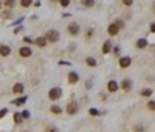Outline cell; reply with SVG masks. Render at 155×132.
Returning a JSON list of instances; mask_svg holds the SVG:
<instances>
[{"label":"cell","instance_id":"cell-9","mask_svg":"<svg viewBox=\"0 0 155 132\" xmlns=\"http://www.w3.org/2000/svg\"><path fill=\"white\" fill-rule=\"evenodd\" d=\"M121 89H123L124 92H129V90L132 89V81L130 79H123V81H121Z\"/></svg>","mask_w":155,"mask_h":132},{"label":"cell","instance_id":"cell-35","mask_svg":"<svg viewBox=\"0 0 155 132\" xmlns=\"http://www.w3.org/2000/svg\"><path fill=\"white\" fill-rule=\"evenodd\" d=\"M2 5H3V3H2V2H0V9H2Z\"/></svg>","mask_w":155,"mask_h":132},{"label":"cell","instance_id":"cell-10","mask_svg":"<svg viewBox=\"0 0 155 132\" xmlns=\"http://www.w3.org/2000/svg\"><path fill=\"white\" fill-rule=\"evenodd\" d=\"M118 89H119V86H118V82H116V81H113V79H112V81L107 82V90H109V92H116Z\"/></svg>","mask_w":155,"mask_h":132},{"label":"cell","instance_id":"cell-14","mask_svg":"<svg viewBox=\"0 0 155 132\" xmlns=\"http://www.w3.org/2000/svg\"><path fill=\"white\" fill-rule=\"evenodd\" d=\"M110 51H112V42H110V40H105L104 47H103V53H104V55H109Z\"/></svg>","mask_w":155,"mask_h":132},{"label":"cell","instance_id":"cell-13","mask_svg":"<svg viewBox=\"0 0 155 132\" xmlns=\"http://www.w3.org/2000/svg\"><path fill=\"white\" fill-rule=\"evenodd\" d=\"M34 44L37 45L39 48H44V47H47V40H45V37L42 36V37H37V39H34Z\"/></svg>","mask_w":155,"mask_h":132},{"label":"cell","instance_id":"cell-26","mask_svg":"<svg viewBox=\"0 0 155 132\" xmlns=\"http://www.w3.org/2000/svg\"><path fill=\"white\" fill-rule=\"evenodd\" d=\"M147 109H149V110H154V109H155V103H154L152 100H150L149 103H147Z\"/></svg>","mask_w":155,"mask_h":132},{"label":"cell","instance_id":"cell-25","mask_svg":"<svg viewBox=\"0 0 155 132\" xmlns=\"http://www.w3.org/2000/svg\"><path fill=\"white\" fill-rule=\"evenodd\" d=\"M89 114L92 115V117H96V115H99V110H98V109H90Z\"/></svg>","mask_w":155,"mask_h":132},{"label":"cell","instance_id":"cell-3","mask_svg":"<svg viewBox=\"0 0 155 132\" xmlns=\"http://www.w3.org/2000/svg\"><path fill=\"white\" fill-rule=\"evenodd\" d=\"M79 31H81V28H79V24H76V22H71V24H68V26H67V33H68L70 36H78Z\"/></svg>","mask_w":155,"mask_h":132},{"label":"cell","instance_id":"cell-18","mask_svg":"<svg viewBox=\"0 0 155 132\" xmlns=\"http://www.w3.org/2000/svg\"><path fill=\"white\" fill-rule=\"evenodd\" d=\"M25 103H26V96H20V98H17V100L13 101V104H16V106H22Z\"/></svg>","mask_w":155,"mask_h":132},{"label":"cell","instance_id":"cell-16","mask_svg":"<svg viewBox=\"0 0 155 132\" xmlns=\"http://www.w3.org/2000/svg\"><path fill=\"white\" fill-rule=\"evenodd\" d=\"M147 45H149V44H147V40H146V39H138V40H137V48H140V50L146 48Z\"/></svg>","mask_w":155,"mask_h":132},{"label":"cell","instance_id":"cell-28","mask_svg":"<svg viewBox=\"0 0 155 132\" xmlns=\"http://www.w3.org/2000/svg\"><path fill=\"white\" fill-rule=\"evenodd\" d=\"M59 3H60L62 6H65V8H67V6L70 5V0H59Z\"/></svg>","mask_w":155,"mask_h":132},{"label":"cell","instance_id":"cell-31","mask_svg":"<svg viewBox=\"0 0 155 132\" xmlns=\"http://www.w3.org/2000/svg\"><path fill=\"white\" fill-rule=\"evenodd\" d=\"M28 117H30V114H28V112H22V118H28Z\"/></svg>","mask_w":155,"mask_h":132},{"label":"cell","instance_id":"cell-6","mask_svg":"<svg viewBox=\"0 0 155 132\" xmlns=\"http://www.w3.org/2000/svg\"><path fill=\"white\" fill-rule=\"evenodd\" d=\"M118 64H119L121 69H127V67H129L130 64H132V59L129 58V56H123V58H119Z\"/></svg>","mask_w":155,"mask_h":132},{"label":"cell","instance_id":"cell-29","mask_svg":"<svg viewBox=\"0 0 155 132\" xmlns=\"http://www.w3.org/2000/svg\"><path fill=\"white\" fill-rule=\"evenodd\" d=\"M6 112H8V110H6V109H3V110H0V118H3V117L6 115Z\"/></svg>","mask_w":155,"mask_h":132},{"label":"cell","instance_id":"cell-12","mask_svg":"<svg viewBox=\"0 0 155 132\" xmlns=\"http://www.w3.org/2000/svg\"><path fill=\"white\" fill-rule=\"evenodd\" d=\"M118 31H119V30H118V26H116L115 24H110V25H109L107 33H109L110 36H116V34H118Z\"/></svg>","mask_w":155,"mask_h":132},{"label":"cell","instance_id":"cell-20","mask_svg":"<svg viewBox=\"0 0 155 132\" xmlns=\"http://www.w3.org/2000/svg\"><path fill=\"white\" fill-rule=\"evenodd\" d=\"M82 5L85 8H93L95 6V0H82Z\"/></svg>","mask_w":155,"mask_h":132},{"label":"cell","instance_id":"cell-19","mask_svg":"<svg viewBox=\"0 0 155 132\" xmlns=\"http://www.w3.org/2000/svg\"><path fill=\"white\" fill-rule=\"evenodd\" d=\"M3 3H5V6H6L8 9H13L14 6H16V0H5Z\"/></svg>","mask_w":155,"mask_h":132},{"label":"cell","instance_id":"cell-11","mask_svg":"<svg viewBox=\"0 0 155 132\" xmlns=\"http://www.w3.org/2000/svg\"><path fill=\"white\" fill-rule=\"evenodd\" d=\"M23 90H25V86L22 84V82H17V84H14V87H13V92L16 93V95L23 93Z\"/></svg>","mask_w":155,"mask_h":132},{"label":"cell","instance_id":"cell-34","mask_svg":"<svg viewBox=\"0 0 155 132\" xmlns=\"http://www.w3.org/2000/svg\"><path fill=\"white\" fill-rule=\"evenodd\" d=\"M135 131H138V132H141V131H143V127H141V126H137V127H135Z\"/></svg>","mask_w":155,"mask_h":132},{"label":"cell","instance_id":"cell-7","mask_svg":"<svg viewBox=\"0 0 155 132\" xmlns=\"http://www.w3.org/2000/svg\"><path fill=\"white\" fill-rule=\"evenodd\" d=\"M19 55H20V58H30V56L33 55V51H31V48L30 47H20V50H19Z\"/></svg>","mask_w":155,"mask_h":132},{"label":"cell","instance_id":"cell-22","mask_svg":"<svg viewBox=\"0 0 155 132\" xmlns=\"http://www.w3.org/2000/svg\"><path fill=\"white\" fill-rule=\"evenodd\" d=\"M115 25L118 26V30H124V26H126L124 20H121V19H116V20H115Z\"/></svg>","mask_w":155,"mask_h":132},{"label":"cell","instance_id":"cell-8","mask_svg":"<svg viewBox=\"0 0 155 132\" xmlns=\"http://www.w3.org/2000/svg\"><path fill=\"white\" fill-rule=\"evenodd\" d=\"M9 55H11V48L8 45H0V56L2 58H8Z\"/></svg>","mask_w":155,"mask_h":132},{"label":"cell","instance_id":"cell-1","mask_svg":"<svg viewBox=\"0 0 155 132\" xmlns=\"http://www.w3.org/2000/svg\"><path fill=\"white\" fill-rule=\"evenodd\" d=\"M45 40L47 42H50V44H54V42H58L59 40V37H60V34H59V31L58 30H48L47 33H45Z\"/></svg>","mask_w":155,"mask_h":132},{"label":"cell","instance_id":"cell-27","mask_svg":"<svg viewBox=\"0 0 155 132\" xmlns=\"http://www.w3.org/2000/svg\"><path fill=\"white\" fill-rule=\"evenodd\" d=\"M121 2H123L126 6H132V5H134V0H121Z\"/></svg>","mask_w":155,"mask_h":132},{"label":"cell","instance_id":"cell-30","mask_svg":"<svg viewBox=\"0 0 155 132\" xmlns=\"http://www.w3.org/2000/svg\"><path fill=\"white\" fill-rule=\"evenodd\" d=\"M45 132H58V129H56V127H48Z\"/></svg>","mask_w":155,"mask_h":132},{"label":"cell","instance_id":"cell-15","mask_svg":"<svg viewBox=\"0 0 155 132\" xmlns=\"http://www.w3.org/2000/svg\"><path fill=\"white\" fill-rule=\"evenodd\" d=\"M50 110H51V114H54V115L62 114V107H60V106H58V104L51 106V107H50Z\"/></svg>","mask_w":155,"mask_h":132},{"label":"cell","instance_id":"cell-5","mask_svg":"<svg viewBox=\"0 0 155 132\" xmlns=\"http://www.w3.org/2000/svg\"><path fill=\"white\" fill-rule=\"evenodd\" d=\"M65 112H67L68 115H74V114L78 112V103H74V101H70V103L67 104Z\"/></svg>","mask_w":155,"mask_h":132},{"label":"cell","instance_id":"cell-24","mask_svg":"<svg viewBox=\"0 0 155 132\" xmlns=\"http://www.w3.org/2000/svg\"><path fill=\"white\" fill-rule=\"evenodd\" d=\"M31 5V0H20V6L22 8H28Z\"/></svg>","mask_w":155,"mask_h":132},{"label":"cell","instance_id":"cell-21","mask_svg":"<svg viewBox=\"0 0 155 132\" xmlns=\"http://www.w3.org/2000/svg\"><path fill=\"white\" fill-rule=\"evenodd\" d=\"M22 121H23V118H22V114L16 112V114H14V123H16V124H20Z\"/></svg>","mask_w":155,"mask_h":132},{"label":"cell","instance_id":"cell-36","mask_svg":"<svg viewBox=\"0 0 155 132\" xmlns=\"http://www.w3.org/2000/svg\"><path fill=\"white\" fill-rule=\"evenodd\" d=\"M23 132H28V131H23Z\"/></svg>","mask_w":155,"mask_h":132},{"label":"cell","instance_id":"cell-32","mask_svg":"<svg viewBox=\"0 0 155 132\" xmlns=\"http://www.w3.org/2000/svg\"><path fill=\"white\" fill-rule=\"evenodd\" d=\"M23 42H26V44H30V42H33V40L30 39V37H25V39H23Z\"/></svg>","mask_w":155,"mask_h":132},{"label":"cell","instance_id":"cell-2","mask_svg":"<svg viewBox=\"0 0 155 132\" xmlns=\"http://www.w3.org/2000/svg\"><path fill=\"white\" fill-rule=\"evenodd\" d=\"M60 96H62V89L60 87H53V89H50V92H48V98H50L51 101H58Z\"/></svg>","mask_w":155,"mask_h":132},{"label":"cell","instance_id":"cell-33","mask_svg":"<svg viewBox=\"0 0 155 132\" xmlns=\"http://www.w3.org/2000/svg\"><path fill=\"white\" fill-rule=\"evenodd\" d=\"M150 31H152V33L155 31V25L154 24H150Z\"/></svg>","mask_w":155,"mask_h":132},{"label":"cell","instance_id":"cell-17","mask_svg":"<svg viewBox=\"0 0 155 132\" xmlns=\"http://www.w3.org/2000/svg\"><path fill=\"white\" fill-rule=\"evenodd\" d=\"M85 64H87V65H89V67H96V59L95 58H92V56H89V58H87L85 59Z\"/></svg>","mask_w":155,"mask_h":132},{"label":"cell","instance_id":"cell-4","mask_svg":"<svg viewBox=\"0 0 155 132\" xmlns=\"http://www.w3.org/2000/svg\"><path fill=\"white\" fill-rule=\"evenodd\" d=\"M78 81H79V75L76 71H70V73L67 75V82H68L70 86H74Z\"/></svg>","mask_w":155,"mask_h":132},{"label":"cell","instance_id":"cell-23","mask_svg":"<svg viewBox=\"0 0 155 132\" xmlns=\"http://www.w3.org/2000/svg\"><path fill=\"white\" fill-rule=\"evenodd\" d=\"M152 95V89H144L141 90V96H150Z\"/></svg>","mask_w":155,"mask_h":132}]
</instances>
